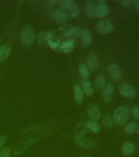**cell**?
Returning <instances> with one entry per match:
<instances>
[{
	"label": "cell",
	"instance_id": "6",
	"mask_svg": "<svg viewBox=\"0 0 139 157\" xmlns=\"http://www.w3.org/2000/svg\"><path fill=\"white\" fill-rule=\"evenodd\" d=\"M44 36L47 44H48L51 48L56 49L57 48L60 47L61 41H60V39H59L58 37L56 36V34H54L52 32H45V33H44Z\"/></svg>",
	"mask_w": 139,
	"mask_h": 157
},
{
	"label": "cell",
	"instance_id": "16",
	"mask_svg": "<svg viewBox=\"0 0 139 157\" xmlns=\"http://www.w3.org/2000/svg\"><path fill=\"white\" fill-rule=\"evenodd\" d=\"M99 61H98V56L95 53L90 54L88 57V66L91 71H95L98 67Z\"/></svg>",
	"mask_w": 139,
	"mask_h": 157
},
{
	"label": "cell",
	"instance_id": "11",
	"mask_svg": "<svg viewBox=\"0 0 139 157\" xmlns=\"http://www.w3.org/2000/svg\"><path fill=\"white\" fill-rule=\"evenodd\" d=\"M113 93H114V86L111 83L106 84L102 90V97L104 102L109 103L112 99Z\"/></svg>",
	"mask_w": 139,
	"mask_h": 157
},
{
	"label": "cell",
	"instance_id": "27",
	"mask_svg": "<svg viewBox=\"0 0 139 157\" xmlns=\"http://www.w3.org/2000/svg\"><path fill=\"white\" fill-rule=\"evenodd\" d=\"M0 157H11V150L9 147H4L0 151Z\"/></svg>",
	"mask_w": 139,
	"mask_h": 157
},
{
	"label": "cell",
	"instance_id": "19",
	"mask_svg": "<svg viewBox=\"0 0 139 157\" xmlns=\"http://www.w3.org/2000/svg\"><path fill=\"white\" fill-rule=\"evenodd\" d=\"M138 123L137 122H129L125 124V132L128 134H133L137 129L138 128Z\"/></svg>",
	"mask_w": 139,
	"mask_h": 157
},
{
	"label": "cell",
	"instance_id": "10",
	"mask_svg": "<svg viewBox=\"0 0 139 157\" xmlns=\"http://www.w3.org/2000/svg\"><path fill=\"white\" fill-rule=\"evenodd\" d=\"M75 141L78 143L79 146L84 147V148H88V149H92L96 146L95 142L91 138H87V137H83V136H76L75 137Z\"/></svg>",
	"mask_w": 139,
	"mask_h": 157
},
{
	"label": "cell",
	"instance_id": "13",
	"mask_svg": "<svg viewBox=\"0 0 139 157\" xmlns=\"http://www.w3.org/2000/svg\"><path fill=\"white\" fill-rule=\"evenodd\" d=\"M81 42L84 47H88L92 43V34L91 32L89 31V29H82V33L80 35Z\"/></svg>",
	"mask_w": 139,
	"mask_h": 157
},
{
	"label": "cell",
	"instance_id": "7",
	"mask_svg": "<svg viewBox=\"0 0 139 157\" xmlns=\"http://www.w3.org/2000/svg\"><path fill=\"white\" fill-rule=\"evenodd\" d=\"M109 7L105 1L99 0L95 4V16L100 18L106 17L109 13Z\"/></svg>",
	"mask_w": 139,
	"mask_h": 157
},
{
	"label": "cell",
	"instance_id": "22",
	"mask_svg": "<svg viewBox=\"0 0 139 157\" xmlns=\"http://www.w3.org/2000/svg\"><path fill=\"white\" fill-rule=\"evenodd\" d=\"M82 86H83V92L88 96H91L93 93V88L92 83L88 79H83L82 80Z\"/></svg>",
	"mask_w": 139,
	"mask_h": 157
},
{
	"label": "cell",
	"instance_id": "30",
	"mask_svg": "<svg viewBox=\"0 0 139 157\" xmlns=\"http://www.w3.org/2000/svg\"><path fill=\"white\" fill-rule=\"evenodd\" d=\"M133 5L134 6L135 9L137 10V12H139V0H135V1H133Z\"/></svg>",
	"mask_w": 139,
	"mask_h": 157
},
{
	"label": "cell",
	"instance_id": "24",
	"mask_svg": "<svg viewBox=\"0 0 139 157\" xmlns=\"http://www.w3.org/2000/svg\"><path fill=\"white\" fill-rule=\"evenodd\" d=\"M11 53V47L9 45H5L0 48V61H3L9 56Z\"/></svg>",
	"mask_w": 139,
	"mask_h": 157
},
{
	"label": "cell",
	"instance_id": "23",
	"mask_svg": "<svg viewBox=\"0 0 139 157\" xmlns=\"http://www.w3.org/2000/svg\"><path fill=\"white\" fill-rule=\"evenodd\" d=\"M59 48L61 49V51H62L63 52H70L74 48L73 40H68V41L64 42L60 45Z\"/></svg>",
	"mask_w": 139,
	"mask_h": 157
},
{
	"label": "cell",
	"instance_id": "2",
	"mask_svg": "<svg viewBox=\"0 0 139 157\" xmlns=\"http://www.w3.org/2000/svg\"><path fill=\"white\" fill-rule=\"evenodd\" d=\"M60 6L64 10L63 12H68L71 17H76L80 14V9L78 5L72 0H62L60 1Z\"/></svg>",
	"mask_w": 139,
	"mask_h": 157
},
{
	"label": "cell",
	"instance_id": "17",
	"mask_svg": "<svg viewBox=\"0 0 139 157\" xmlns=\"http://www.w3.org/2000/svg\"><path fill=\"white\" fill-rule=\"evenodd\" d=\"M52 17L56 21L65 22L67 20V15L65 12L61 10H56L52 12Z\"/></svg>",
	"mask_w": 139,
	"mask_h": 157
},
{
	"label": "cell",
	"instance_id": "18",
	"mask_svg": "<svg viewBox=\"0 0 139 157\" xmlns=\"http://www.w3.org/2000/svg\"><path fill=\"white\" fill-rule=\"evenodd\" d=\"M74 93H75V100L78 104H81L83 101V93L82 88L79 84H76L74 88Z\"/></svg>",
	"mask_w": 139,
	"mask_h": 157
},
{
	"label": "cell",
	"instance_id": "14",
	"mask_svg": "<svg viewBox=\"0 0 139 157\" xmlns=\"http://www.w3.org/2000/svg\"><path fill=\"white\" fill-rule=\"evenodd\" d=\"M88 114L92 120L98 121L102 117V112H101L100 108L97 105H93L88 110Z\"/></svg>",
	"mask_w": 139,
	"mask_h": 157
},
{
	"label": "cell",
	"instance_id": "20",
	"mask_svg": "<svg viewBox=\"0 0 139 157\" xmlns=\"http://www.w3.org/2000/svg\"><path fill=\"white\" fill-rule=\"evenodd\" d=\"M114 120H113V116L111 115H105L102 118V126L105 128H110L113 127L114 125Z\"/></svg>",
	"mask_w": 139,
	"mask_h": 157
},
{
	"label": "cell",
	"instance_id": "4",
	"mask_svg": "<svg viewBox=\"0 0 139 157\" xmlns=\"http://www.w3.org/2000/svg\"><path fill=\"white\" fill-rule=\"evenodd\" d=\"M61 31L65 36L70 37V38H79L80 37L81 33H82V29L80 28H75V27L72 26L71 25H63L61 28Z\"/></svg>",
	"mask_w": 139,
	"mask_h": 157
},
{
	"label": "cell",
	"instance_id": "21",
	"mask_svg": "<svg viewBox=\"0 0 139 157\" xmlns=\"http://www.w3.org/2000/svg\"><path fill=\"white\" fill-rule=\"evenodd\" d=\"M86 127L88 128V129L91 130L92 132H94V133H98V132H100L101 127L99 124H98L97 121H94V120H89L85 124Z\"/></svg>",
	"mask_w": 139,
	"mask_h": 157
},
{
	"label": "cell",
	"instance_id": "1",
	"mask_svg": "<svg viewBox=\"0 0 139 157\" xmlns=\"http://www.w3.org/2000/svg\"><path fill=\"white\" fill-rule=\"evenodd\" d=\"M112 116L115 124L119 125V126L126 124L130 117L129 107L127 105H121L115 110L114 115Z\"/></svg>",
	"mask_w": 139,
	"mask_h": 157
},
{
	"label": "cell",
	"instance_id": "26",
	"mask_svg": "<svg viewBox=\"0 0 139 157\" xmlns=\"http://www.w3.org/2000/svg\"><path fill=\"white\" fill-rule=\"evenodd\" d=\"M96 88H103L106 85V78L102 75H99L96 77L95 82H94Z\"/></svg>",
	"mask_w": 139,
	"mask_h": 157
},
{
	"label": "cell",
	"instance_id": "33",
	"mask_svg": "<svg viewBox=\"0 0 139 157\" xmlns=\"http://www.w3.org/2000/svg\"><path fill=\"white\" fill-rule=\"evenodd\" d=\"M86 157H92V156H86Z\"/></svg>",
	"mask_w": 139,
	"mask_h": 157
},
{
	"label": "cell",
	"instance_id": "25",
	"mask_svg": "<svg viewBox=\"0 0 139 157\" xmlns=\"http://www.w3.org/2000/svg\"><path fill=\"white\" fill-rule=\"evenodd\" d=\"M79 73L80 75V76L83 79H87V78L89 77V71H88V68L85 66V64H80L79 66Z\"/></svg>",
	"mask_w": 139,
	"mask_h": 157
},
{
	"label": "cell",
	"instance_id": "8",
	"mask_svg": "<svg viewBox=\"0 0 139 157\" xmlns=\"http://www.w3.org/2000/svg\"><path fill=\"white\" fill-rule=\"evenodd\" d=\"M34 31L30 26L26 25L22 30L21 34V40L25 45H30L34 42Z\"/></svg>",
	"mask_w": 139,
	"mask_h": 157
},
{
	"label": "cell",
	"instance_id": "9",
	"mask_svg": "<svg viewBox=\"0 0 139 157\" xmlns=\"http://www.w3.org/2000/svg\"><path fill=\"white\" fill-rule=\"evenodd\" d=\"M108 71H109L110 77H111V78L114 81L118 82V81H120L121 79L122 71H121V69H120V67L118 66L117 64H110L109 66H108Z\"/></svg>",
	"mask_w": 139,
	"mask_h": 157
},
{
	"label": "cell",
	"instance_id": "5",
	"mask_svg": "<svg viewBox=\"0 0 139 157\" xmlns=\"http://www.w3.org/2000/svg\"><path fill=\"white\" fill-rule=\"evenodd\" d=\"M114 29V25L110 20H102L97 24V29L102 34H110Z\"/></svg>",
	"mask_w": 139,
	"mask_h": 157
},
{
	"label": "cell",
	"instance_id": "31",
	"mask_svg": "<svg viewBox=\"0 0 139 157\" xmlns=\"http://www.w3.org/2000/svg\"><path fill=\"white\" fill-rule=\"evenodd\" d=\"M5 141H6V137L4 136H0V148L2 147V145L4 144Z\"/></svg>",
	"mask_w": 139,
	"mask_h": 157
},
{
	"label": "cell",
	"instance_id": "29",
	"mask_svg": "<svg viewBox=\"0 0 139 157\" xmlns=\"http://www.w3.org/2000/svg\"><path fill=\"white\" fill-rule=\"evenodd\" d=\"M132 115L133 117L136 119V120H139V106H135L132 109Z\"/></svg>",
	"mask_w": 139,
	"mask_h": 157
},
{
	"label": "cell",
	"instance_id": "28",
	"mask_svg": "<svg viewBox=\"0 0 139 157\" xmlns=\"http://www.w3.org/2000/svg\"><path fill=\"white\" fill-rule=\"evenodd\" d=\"M133 1L132 0H122V1H120L119 3L120 4V6L124 7H129L131 5H133Z\"/></svg>",
	"mask_w": 139,
	"mask_h": 157
},
{
	"label": "cell",
	"instance_id": "32",
	"mask_svg": "<svg viewBox=\"0 0 139 157\" xmlns=\"http://www.w3.org/2000/svg\"><path fill=\"white\" fill-rule=\"evenodd\" d=\"M48 3H49V4H51V5L56 4V0H49V1H48Z\"/></svg>",
	"mask_w": 139,
	"mask_h": 157
},
{
	"label": "cell",
	"instance_id": "15",
	"mask_svg": "<svg viewBox=\"0 0 139 157\" xmlns=\"http://www.w3.org/2000/svg\"><path fill=\"white\" fill-rule=\"evenodd\" d=\"M86 16L88 18H93L95 16V3L93 1H88L85 3V7H84Z\"/></svg>",
	"mask_w": 139,
	"mask_h": 157
},
{
	"label": "cell",
	"instance_id": "12",
	"mask_svg": "<svg viewBox=\"0 0 139 157\" xmlns=\"http://www.w3.org/2000/svg\"><path fill=\"white\" fill-rule=\"evenodd\" d=\"M135 148H136V147H135L134 143L133 142H130V141H128L122 145L121 152L125 156H129L135 151Z\"/></svg>",
	"mask_w": 139,
	"mask_h": 157
},
{
	"label": "cell",
	"instance_id": "3",
	"mask_svg": "<svg viewBox=\"0 0 139 157\" xmlns=\"http://www.w3.org/2000/svg\"><path fill=\"white\" fill-rule=\"evenodd\" d=\"M119 92L125 98H133L137 95V88L129 83H122L119 88Z\"/></svg>",
	"mask_w": 139,
	"mask_h": 157
}]
</instances>
